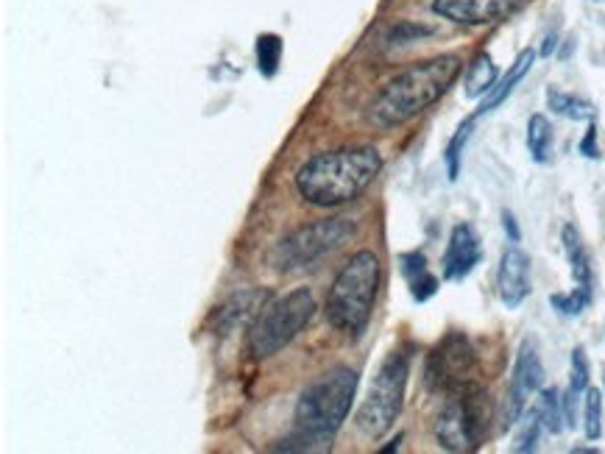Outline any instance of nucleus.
I'll return each instance as SVG.
<instances>
[{"label": "nucleus", "instance_id": "f8f14e48", "mask_svg": "<svg viewBox=\"0 0 605 454\" xmlns=\"http://www.w3.org/2000/svg\"><path fill=\"white\" fill-rule=\"evenodd\" d=\"M270 301V293L265 288H245L232 293L224 304H218L213 313V332L218 338L232 335L235 329L252 327L254 318L263 313V307Z\"/></svg>", "mask_w": 605, "mask_h": 454}, {"label": "nucleus", "instance_id": "b1692460", "mask_svg": "<svg viewBox=\"0 0 605 454\" xmlns=\"http://www.w3.org/2000/svg\"><path fill=\"white\" fill-rule=\"evenodd\" d=\"M583 432L589 441H600L603 436V393L597 388L583 393Z\"/></svg>", "mask_w": 605, "mask_h": 454}, {"label": "nucleus", "instance_id": "412c9836", "mask_svg": "<svg viewBox=\"0 0 605 454\" xmlns=\"http://www.w3.org/2000/svg\"><path fill=\"white\" fill-rule=\"evenodd\" d=\"M528 151L533 162L544 165L553 156V123L544 115H533L528 121Z\"/></svg>", "mask_w": 605, "mask_h": 454}, {"label": "nucleus", "instance_id": "7c9ffc66", "mask_svg": "<svg viewBox=\"0 0 605 454\" xmlns=\"http://www.w3.org/2000/svg\"><path fill=\"white\" fill-rule=\"evenodd\" d=\"M503 229H505V235L511 237V243H519L521 231H519V224H516V218H514V212H508V210L503 212Z\"/></svg>", "mask_w": 605, "mask_h": 454}, {"label": "nucleus", "instance_id": "7ed1b4c3", "mask_svg": "<svg viewBox=\"0 0 605 454\" xmlns=\"http://www.w3.org/2000/svg\"><path fill=\"white\" fill-rule=\"evenodd\" d=\"M461 67L464 62L455 53L413 64L382 84V90L368 103V121L377 128H396L419 117L438 98L446 96V90L461 76Z\"/></svg>", "mask_w": 605, "mask_h": 454}, {"label": "nucleus", "instance_id": "f03ea898", "mask_svg": "<svg viewBox=\"0 0 605 454\" xmlns=\"http://www.w3.org/2000/svg\"><path fill=\"white\" fill-rule=\"evenodd\" d=\"M361 374L349 365H336L316 377L302 391L297 402V436H290L277 452H324L329 449V441L336 438L338 429L346 421L352 409L354 396H357Z\"/></svg>", "mask_w": 605, "mask_h": 454}, {"label": "nucleus", "instance_id": "2eb2a0df", "mask_svg": "<svg viewBox=\"0 0 605 454\" xmlns=\"http://www.w3.org/2000/svg\"><path fill=\"white\" fill-rule=\"evenodd\" d=\"M400 270L405 276L407 288H411L413 301H430L438 293V276L432 274L430 265H427V256L421 251H405L400 254Z\"/></svg>", "mask_w": 605, "mask_h": 454}, {"label": "nucleus", "instance_id": "a211bd4d", "mask_svg": "<svg viewBox=\"0 0 605 454\" xmlns=\"http://www.w3.org/2000/svg\"><path fill=\"white\" fill-rule=\"evenodd\" d=\"M496 81H500V71H496L494 59H491L489 53H477V56L471 59L469 71H466L464 96L486 98L491 90H494Z\"/></svg>", "mask_w": 605, "mask_h": 454}, {"label": "nucleus", "instance_id": "0eeeda50", "mask_svg": "<svg viewBox=\"0 0 605 454\" xmlns=\"http://www.w3.org/2000/svg\"><path fill=\"white\" fill-rule=\"evenodd\" d=\"M354 235V220L336 215V218L313 220L307 226H299L279 240L268 254L270 268L277 274H302L316 268L324 256L341 249L349 237Z\"/></svg>", "mask_w": 605, "mask_h": 454}, {"label": "nucleus", "instance_id": "ddd939ff", "mask_svg": "<svg viewBox=\"0 0 605 454\" xmlns=\"http://www.w3.org/2000/svg\"><path fill=\"white\" fill-rule=\"evenodd\" d=\"M480 260H483V245H480L475 226L457 224L450 235V243H446L444 260H441L444 279L446 282H464L466 276L480 265Z\"/></svg>", "mask_w": 605, "mask_h": 454}, {"label": "nucleus", "instance_id": "5701e85b", "mask_svg": "<svg viewBox=\"0 0 605 454\" xmlns=\"http://www.w3.org/2000/svg\"><path fill=\"white\" fill-rule=\"evenodd\" d=\"M475 123H477L475 117H469V121L461 123L455 135H452L450 146H446L444 162H446V176H450V181H457V176H461V156H464V148H466V142H469L471 126H475Z\"/></svg>", "mask_w": 605, "mask_h": 454}, {"label": "nucleus", "instance_id": "39448f33", "mask_svg": "<svg viewBox=\"0 0 605 454\" xmlns=\"http://www.w3.org/2000/svg\"><path fill=\"white\" fill-rule=\"evenodd\" d=\"M316 315V299L307 288L270 299L254 318L245 335V352L252 360H268L279 354Z\"/></svg>", "mask_w": 605, "mask_h": 454}, {"label": "nucleus", "instance_id": "a878e982", "mask_svg": "<svg viewBox=\"0 0 605 454\" xmlns=\"http://www.w3.org/2000/svg\"><path fill=\"white\" fill-rule=\"evenodd\" d=\"M541 432H544V427H541L539 416H535L533 409H530V416L525 418V424H521V429H519V436H516V441H514V452L516 454L535 452V449H539Z\"/></svg>", "mask_w": 605, "mask_h": 454}, {"label": "nucleus", "instance_id": "9d476101", "mask_svg": "<svg viewBox=\"0 0 605 454\" xmlns=\"http://www.w3.org/2000/svg\"><path fill=\"white\" fill-rule=\"evenodd\" d=\"M541 384H544V365H541L539 349H535L533 340H525L519 345V354H516L514 377H511L503 407H500V424H503V429L516 427L521 421L525 407H528V399L541 391Z\"/></svg>", "mask_w": 605, "mask_h": 454}, {"label": "nucleus", "instance_id": "473e14b6", "mask_svg": "<svg viewBox=\"0 0 605 454\" xmlns=\"http://www.w3.org/2000/svg\"><path fill=\"white\" fill-rule=\"evenodd\" d=\"M597 452V449H589V446H575L572 449V454H594Z\"/></svg>", "mask_w": 605, "mask_h": 454}, {"label": "nucleus", "instance_id": "bb28decb", "mask_svg": "<svg viewBox=\"0 0 605 454\" xmlns=\"http://www.w3.org/2000/svg\"><path fill=\"white\" fill-rule=\"evenodd\" d=\"M432 28L430 26H419V23H396V26L388 31V46H407V42H419V39L430 37Z\"/></svg>", "mask_w": 605, "mask_h": 454}, {"label": "nucleus", "instance_id": "f257e3e1", "mask_svg": "<svg viewBox=\"0 0 605 454\" xmlns=\"http://www.w3.org/2000/svg\"><path fill=\"white\" fill-rule=\"evenodd\" d=\"M382 171V154L371 146H349L310 156L293 176L299 199L318 210L352 204Z\"/></svg>", "mask_w": 605, "mask_h": 454}, {"label": "nucleus", "instance_id": "2f4dec72", "mask_svg": "<svg viewBox=\"0 0 605 454\" xmlns=\"http://www.w3.org/2000/svg\"><path fill=\"white\" fill-rule=\"evenodd\" d=\"M555 48H558V34H550V37L544 39V46H541V56H553Z\"/></svg>", "mask_w": 605, "mask_h": 454}, {"label": "nucleus", "instance_id": "393cba45", "mask_svg": "<svg viewBox=\"0 0 605 454\" xmlns=\"http://www.w3.org/2000/svg\"><path fill=\"white\" fill-rule=\"evenodd\" d=\"M550 304H553V310H558L560 315H567V318H578L583 310L592 304V288H575L569 290V293H555L550 295Z\"/></svg>", "mask_w": 605, "mask_h": 454}, {"label": "nucleus", "instance_id": "423d86ee", "mask_svg": "<svg viewBox=\"0 0 605 454\" xmlns=\"http://www.w3.org/2000/svg\"><path fill=\"white\" fill-rule=\"evenodd\" d=\"M491 402L480 382H471L455 393H446V402L436 416V441L446 452H475L489 436Z\"/></svg>", "mask_w": 605, "mask_h": 454}, {"label": "nucleus", "instance_id": "4468645a", "mask_svg": "<svg viewBox=\"0 0 605 454\" xmlns=\"http://www.w3.org/2000/svg\"><path fill=\"white\" fill-rule=\"evenodd\" d=\"M530 256L521 249L511 245L505 249L503 260H500V270H496V295L508 310H516L525 304L530 295Z\"/></svg>", "mask_w": 605, "mask_h": 454}, {"label": "nucleus", "instance_id": "c85d7f7f", "mask_svg": "<svg viewBox=\"0 0 605 454\" xmlns=\"http://www.w3.org/2000/svg\"><path fill=\"white\" fill-rule=\"evenodd\" d=\"M580 396H583V393H575L572 388H567V391L560 393V399H564V416H567V427H569V429L578 427Z\"/></svg>", "mask_w": 605, "mask_h": 454}, {"label": "nucleus", "instance_id": "c756f323", "mask_svg": "<svg viewBox=\"0 0 605 454\" xmlns=\"http://www.w3.org/2000/svg\"><path fill=\"white\" fill-rule=\"evenodd\" d=\"M580 154L587 160H600V148H597V126H589L587 137L580 140Z\"/></svg>", "mask_w": 605, "mask_h": 454}, {"label": "nucleus", "instance_id": "6e6552de", "mask_svg": "<svg viewBox=\"0 0 605 454\" xmlns=\"http://www.w3.org/2000/svg\"><path fill=\"white\" fill-rule=\"evenodd\" d=\"M407 377H411V363L402 352H393L382 360V365L377 368L371 388H368L366 402L357 409V429L363 436L377 441L393 427V421L400 418L402 404H405V388Z\"/></svg>", "mask_w": 605, "mask_h": 454}, {"label": "nucleus", "instance_id": "cd10ccee", "mask_svg": "<svg viewBox=\"0 0 605 454\" xmlns=\"http://www.w3.org/2000/svg\"><path fill=\"white\" fill-rule=\"evenodd\" d=\"M589 357L583 349H575L572 352V379H569V388L575 393H587L589 391Z\"/></svg>", "mask_w": 605, "mask_h": 454}, {"label": "nucleus", "instance_id": "6ab92c4d", "mask_svg": "<svg viewBox=\"0 0 605 454\" xmlns=\"http://www.w3.org/2000/svg\"><path fill=\"white\" fill-rule=\"evenodd\" d=\"M533 413L539 416L541 427L550 436H560L567 429V416H564V399H560V391L555 388H541L539 399L533 404Z\"/></svg>", "mask_w": 605, "mask_h": 454}, {"label": "nucleus", "instance_id": "dca6fc26", "mask_svg": "<svg viewBox=\"0 0 605 454\" xmlns=\"http://www.w3.org/2000/svg\"><path fill=\"white\" fill-rule=\"evenodd\" d=\"M533 62H535V51H533V48H525V51H521L519 56H516V62L511 64V71L505 73L503 81L494 84V90H491L489 96L483 98V103H480V110H477L471 117H475V121H480V117L491 115V112H494L496 106H500V103L508 101L511 92L516 90V84H519L521 78L528 76V71H530V67H533Z\"/></svg>", "mask_w": 605, "mask_h": 454}, {"label": "nucleus", "instance_id": "9b49d317", "mask_svg": "<svg viewBox=\"0 0 605 454\" xmlns=\"http://www.w3.org/2000/svg\"><path fill=\"white\" fill-rule=\"evenodd\" d=\"M519 9L521 0H432V12L457 26H494Z\"/></svg>", "mask_w": 605, "mask_h": 454}, {"label": "nucleus", "instance_id": "aec40b11", "mask_svg": "<svg viewBox=\"0 0 605 454\" xmlns=\"http://www.w3.org/2000/svg\"><path fill=\"white\" fill-rule=\"evenodd\" d=\"M547 106L555 112V115L567 117V121H578V123H587L597 117V110H594V103L583 101L578 96H569V92H560L555 87L547 90Z\"/></svg>", "mask_w": 605, "mask_h": 454}, {"label": "nucleus", "instance_id": "4be33fe9", "mask_svg": "<svg viewBox=\"0 0 605 454\" xmlns=\"http://www.w3.org/2000/svg\"><path fill=\"white\" fill-rule=\"evenodd\" d=\"M254 53H257V71L265 78L277 76L279 62H282V39L277 34H260Z\"/></svg>", "mask_w": 605, "mask_h": 454}, {"label": "nucleus", "instance_id": "1a4fd4ad", "mask_svg": "<svg viewBox=\"0 0 605 454\" xmlns=\"http://www.w3.org/2000/svg\"><path fill=\"white\" fill-rule=\"evenodd\" d=\"M477 382V354L469 338L461 332L446 335L441 343L427 354L425 384L432 393H455L466 384Z\"/></svg>", "mask_w": 605, "mask_h": 454}, {"label": "nucleus", "instance_id": "20e7f679", "mask_svg": "<svg viewBox=\"0 0 605 454\" xmlns=\"http://www.w3.org/2000/svg\"><path fill=\"white\" fill-rule=\"evenodd\" d=\"M382 265L380 256L371 251H357L349 263L338 270L336 282L329 288L324 313L338 332L349 338H363L374 313V301L380 293Z\"/></svg>", "mask_w": 605, "mask_h": 454}, {"label": "nucleus", "instance_id": "f3484780", "mask_svg": "<svg viewBox=\"0 0 605 454\" xmlns=\"http://www.w3.org/2000/svg\"><path fill=\"white\" fill-rule=\"evenodd\" d=\"M560 243H564V254L569 260V270H572L575 285L580 288H592V256H589L587 243L580 231L572 224H567L560 229Z\"/></svg>", "mask_w": 605, "mask_h": 454}]
</instances>
